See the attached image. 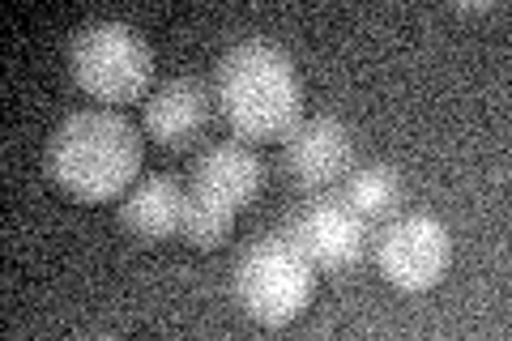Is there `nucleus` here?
I'll return each mask as SVG.
<instances>
[{
  "instance_id": "nucleus-9",
  "label": "nucleus",
  "mask_w": 512,
  "mask_h": 341,
  "mask_svg": "<svg viewBox=\"0 0 512 341\" xmlns=\"http://www.w3.org/2000/svg\"><path fill=\"white\" fill-rule=\"evenodd\" d=\"M265 188V162L248 141H214L192 162V197L218 201L227 209H244Z\"/></svg>"
},
{
  "instance_id": "nucleus-6",
  "label": "nucleus",
  "mask_w": 512,
  "mask_h": 341,
  "mask_svg": "<svg viewBox=\"0 0 512 341\" xmlns=\"http://www.w3.org/2000/svg\"><path fill=\"white\" fill-rule=\"evenodd\" d=\"M355 162V141L338 116H303L282 141L286 180L303 192H325L346 180Z\"/></svg>"
},
{
  "instance_id": "nucleus-10",
  "label": "nucleus",
  "mask_w": 512,
  "mask_h": 341,
  "mask_svg": "<svg viewBox=\"0 0 512 341\" xmlns=\"http://www.w3.org/2000/svg\"><path fill=\"white\" fill-rule=\"evenodd\" d=\"M184 205H188V192L175 184L171 175H141V180L124 192L120 222H124V231L137 235L141 243H163L171 235H180Z\"/></svg>"
},
{
  "instance_id": "nucleus-11",
  "label": "nucleus",
  "mask_w": 512,
  "mask_h": 341,
  "mask_svg": "<svg viewBox=\"0 0 512 341\" xmlns=\"http://www.w3.org/2000/svg\"><path fill=\"white\" fill-rule=\"evenodd\" d=\"M342 201L372 226V222H389L402 205V175L389 162H363L350 167L342 180Z\"/></svg>"
},
{
  "instance_id": "nucleus-3",
  "label": "nucleus",
  "mask_w": 512,
  "mask_h": 341,
  "mask_svg": "<svg viewBox=\"0 0 512 341\" xmlns=\"http://www.w3.org/2000/svg\"><path fill=\"white\" fill-rule=\"evenodd\" d=\"M316 295V265L295 248L291 235H265L244 248L235 265V299L265 329L299 320Z\"/></svg>"
},
{
  "instance_id": "nucleus-5",
  "label": "nucleus",
  "mask_w": 512,
  "mask_h": 341,
  "mask_svg": "<svg viewBox=\"0 0 512 341\" xmlns=\"http://www.w3.org/2000/svg\"><path fill=\"white\" fill-rule=\"evenodd\" d=\"M376 265L397 290H410V295L440 286L453 265L448 226L431 214H393L389 222H380Z\"/></svg>"
},
{
  "instance_id": "nucleus-7",
  "label": "nucleus",
  "mask_w": 512,
  "mask_h": 341,
  "mask_svg": "<svg viewBox=\"0 0 512 341\" xmlns=\"http://www.w3.org/2000/svg\"><path fill=\"white\" fill-rule=\"evenodd\" d=\"M295 248L308 256L316 269H350L363 261L367 222L342 197H316L291 218Z\"/></svg>"
},
{
  "instance_id": "nucleus-4",
  "label": "nucleus",
  "mask_w": 512,
  "mask_h": 341,
  "mask_svg": "<svg viewBox=\"0 0 512 341\" xmlns=\"http://www.w3.org/2000/svg\"><path fill=\"white\" fill-rule=\"evenodd\" d=\"M73 81L99 103H137L154 81V47L124 22H86L69 43Z\"/></svg>"
},
{
  "instance_id": "nucleus-12",
  "label": "nucleus",
  "mask_w": 512,
  "mask_h": 341,
  "mask_svg": "<svg viewBox=\"0 0 512 341\" xmlns=\"http://www.w3.org/2000/svg\"><path fill=\"white\" fill-rule=\"evenodd\" d=\"M235 231V209L218 205V201H205V197H192L188 192V205H184V226L180 235L192 243V248L210 252V248H222Z\"/></svg>"
},
{
  "instance_id": "nucleus-2",
  "label": "nucleus",
  "mask_w": 512,
  "mask_h": 341,
  "mask_svg": "<svg viewBox=\"0 0 512 341\" xmlns=\"http://www.w3.org/2000/svg\"><path fill=\"white\" fill-rule=\"evenodd\" d=\"M146 137L111 107L73 111L47 141L52 180L82 201H116L141 180Z\"/></svg>"
},
{
  "instance_id": "nucleus-1",
  "label": "nucleus",
  "mask_w": 512,
  "mask_h": 341,
  "mask_svg": "<svg viewBox=\"0 0 512 341\" xmlns=\"http://www.w3.org/2000/svg\"><path fill=\"white\" fill-rule=\"evenodd\" d=\"M214 99L222 120L248 145L286 141V133L303 120V81L295 60L265 39L235 43L218 60Z\"/></svg>"
},
{
  "instance_id": "nucleus-8",
  "label": "nucleus",
  "mask_w": 512,
  "mask_h": 341,
  "mask_svg": "<svg viewBox=\"0 0 512 341\" xmlns=\"http://www.w3.org/2000/svg\"><path fill=\"white\" fill-rule=\"evenodd\" d=\"M218 116V99L201 77H171L146 99V133L154 145L184 154L201 145Z\"/></svg>"
}]
</instances>
